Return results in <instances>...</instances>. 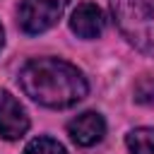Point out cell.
<instances>
[{
	"label": "cell",
	"instance_id": "obj_1",
	"mask_svg": "<svg viewBox=\"0 0 154 154\" xmlns=\"http://www.w3.org/2000/svg\"><path fill=\"white\" fill-rule=\"evenodd\" d=\"M19 84L31 101L48 108L75 106L89 91L84 75L72 63L60 58L29 60L19 72Z\"/></svg>",
	"mask_w": 154,
	"mask_h": 154
},
{
	"label": "cell",
	"instance_id": "obj_2",
	"mask_svg": "<svg viewBox=\"0 0 154 154\" xmlns=\"http://www.w3.org/2000/svg\"><path fill=\"white\" fill-rule=\"evenodd\" d=\"M111 10L123 36L135 48L154 55V2L152 0H113Z\"/></svg>",
	"mask_w": 154,
	"mask_h": 154
},
{
	"label": "cell",
	"instance_id": "obj_3",
	"mask_svg": "<svg viewBox=\"0 0 154 154\" xmlns=\"http://www.w3.org/2000/svg\"><path fill=\"white\" fill-rule=\"evenodd\" d=\"M70 0H22L19 2V26L24 34H43L58 24Z\"/></svg>",
	"mask_w": 154,
	"mask_h": 154
},
{
	"label": "cell",
	"instance_id": "obj_4",
	"mask_svg": "<svg viewBox=\"0 0 154 154\" xmlns=\"http://www.w3.org/2000/svg\"><path fill=\"white\" fill-rule=\"evenodd\" d=\"M29 130V116L24 106L7 91L0 89V137L2 140H19Z\"/></svg>",
	"mask_w": 154,
	"mask_h": 154
},
{
	"label": "cell",
	"instance_id": "obj_5",
	"mask_svg": "<svg viewBox=\"0 0 154 154\" xmlns=\"http://www.w3.org/2000/svg\"><path fill=\"white\" fill-rule=\"evenodd\" d=\"M67 135L77 147H91L103 140L106 135V120L96 111H84L77 118L67 123Z\"/></svg>",
	"mask_w": 154,
	"mask_h": 154
},
{
	"label": "cell",
	"instance_id": "obj_6",
	"mask_svg": "<svg viewBox=\"0 0 154 154\" xmlns=\"http://www.w3.org/2000/svg\"><path fill=\"white\" fill-rule=\"evenodd\" d=\"M70 29L79 38H96L106 29V14L99 5L94 2H82L70 17Z\"/></svg>",
	"mask_w": 154,
	"mask_h": 154
},
{
	"label": "cell",
	"instance_id": "obj_7",
	"mask_svg": "<svg viewBox=\"0 0 154 154\" xmlns=\"http://www.w3.org/2000/svg\"><path fill=\"white\" fill-rule=\"evenodd\" d=\"M125 144L130 154H154V128H135L128 132Z\"/></svg>",
	"mask_w": 154,
	"mask_h": 154
},
{
	"label": "cell",
	"instance_id": "obj_8",
	"mask_svg": "<svg viewBox=\"0 0 154 154\" xmlns=\"http://www.w3.org/2000/svg\"><path fill=\"white\" fill-rule=\"evenodd\" d=\"M24 154H67V149L53 137H36L26 144Z\"/></svg>",
	"mask_w": 154,
	"mask_h": 154
},
{
	"label": "cell",
	"instance_id": "obj_9",
	"mask_svg": "<svg viewBox=\"0 0 154 154\" xmlns=\"http://www.w3.org/2000/svg\"><path fill=\"white\" fill-rule=\"evenodd\" d=\"M135 101L144 106H154V79L152 77H142L135 84Z\"/></svg>",
	"mask_w": 154,
	"mask_h": 154
},
{
	"label": "cell",
	"instance_id": "obj_10",
	"mask_svg": "<svg viewBox=\"0 0 154 154\" xmlns=\"http://www.w3.org/2000/svg\"><path fill=\"white\" fill-rule=\"evenodd\" d=\"M2 43H5V31H2V24H0V48H2Z\"/></svg>",
	"mask_w": 154,
	"mask_h": 154
}]
</instances>
